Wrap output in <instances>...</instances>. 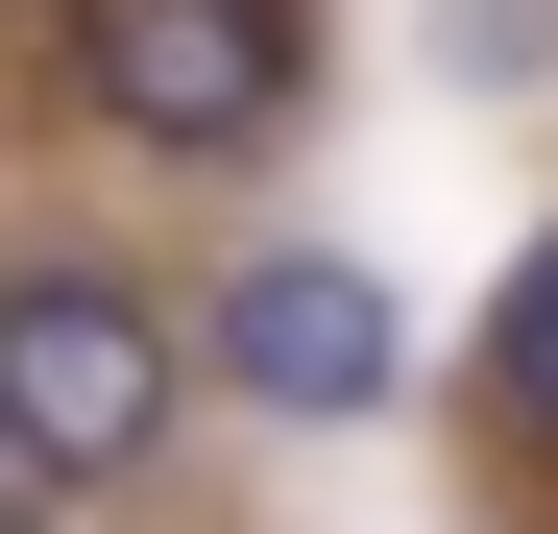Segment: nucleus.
Returning a JSON list of instances; mask_svg holds the SVG:
<instances>
[{
    "mask_svg": "<svg viewBox=\"0 0 558 534\" xmlns=\"http://www.w3.org/2000/svg\"><path fill=\"white\" fill-rule=\"evenodd\" d=\"M170 316L146 292H98V267H25V292H0V462L25 486H98V462H146L170 437Z\"/></svg>",
    "mask_w": 558,
    "mask_h": 534,
    "instance_id": "obj_1",
    "label": "nucleus"
},
{
    "mask_svg": "<svg viewBox=\"0 0 558 534\" xmlns=\"http://www.w3.org/2000/svg\"><path fill=\"white\" fill-rule=\"evenodd\" d=\"M73 73H98V122L170 146V170H219L292 122V0H98L73 25Z\"/></svg>",
    "mask_w": 558,
    "mask_h": 534,
    "instance_id": "obj_2",
    "label": "nucleus"
},
{
    "mask_svg": "<svg viewBox=\"0 0 558 534\" xmlns=\"http://www.w3.org/2000/svg\"><path fill=\"white\" fill-rule=\"evenodd\" d=\"M219 365L267 413H389V292H364V267H243V292H219Z\"/></svg>",
    "mask_w": 558,
    "mask_h": 534,
    "instance_id": "obj_3",
    "label": "nucleus"
},
{
    "mask_svg": "<svg viewBox=\"0 0 558 534\" xmlns=\"http://www.w3.org/2000/svg\"><path fill=\"white\" fill-rule=\"evenodd\" d=\"M486 413H510V437H558V243L510 267V316H486Z\"/></svg>",
    "mask_w": 558,
    "mask_h": 534,
    "instance_id": "obj_4",
    "label": "nucleus"
},
{
    "mask_svg": "<svg viewBox=\"0 0 558 534\" xmlns=\"http://www.w3.org/2000/svg\"><path fill=\"white\" fill-rule=\"evenodd\" d=\"M0 510H25V462H0Z\"/></svg>",
    "mask_w": 558,
    "mask_h": 534,
    "instance_id": "obj_5",
    "label": "nucleus"
}]
</instances>
